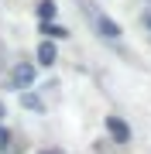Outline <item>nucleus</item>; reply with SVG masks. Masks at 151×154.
Segmentation results:
<instances>
[{
    "mask_svg": "<svg viewBox=\"0 0 151 154\" xmlns=\"http://www.w3.org/2000/svg\"><path fill=\"white\" fill-rule=\"evenodd\" d=\"M93 28H96V34L106 38V41H117V38H120V24H113L106 14H93Z\"/></svg>",
    "mask_w": 151,
    "mask_h": 154,
    "instance_id": "obj_1",
    "label": "nucleus"
},
{
    "mask_svg": "<svg viewBox=\"0 0 151 154\" xmlns=\"http://www.w3.org/2000/svg\"><path fill=\"white\" fill-rule=\"evenodd\" d=\"M31 82H34V65H28V62L14 65V72H11V86L24 89V86H31Z\"/></svg>",
    "mask_w": 151,
    "mask_h": 154,
    "instance_id": "obj_2",
    "label": "nucleus"
},
{
    "mask_svg": "<svg viewBox=\"0 0 151 154\" xmlns=\"http://www.w3.org/2000/svg\"><path fill=\"white\" fill-rule=\"evenodd\" d=\"M106 130H110V134H113V137H117L120 144H127V140H131V127L124 123L120 116H106Z\"/></svg>",
    "mask_w": 151,
    "mask_h": 154,
    "instance_id": "obj_3",
    "label": "nucleus"
},
{
    "mask_svg": "<svg viewBox=\"0 0 151 154\" xmlns=\"http://www.w3.org/2000/svg\"><path fill=\"white\" fill-rule=\"evenodd\" d=\"M38 62H41V65H52V62H55V45H52V41L38 45Z\"/></svg>",
    "mask_w": 151,
    "mask_h": 154,
    "instance_id": "obj_4",
    "label": "nucleus"
},
{
    "mask_svg": "<svg viewBox=\"0 0 151 154\" xmlns=\"http://www.w3.org/2000/svg\"><path fill=\"white\" fill-rule=\"evenodd\" d=\"M52 14H55V0H41L38 4V17L41 21H52Z\"/></svg>",
    "mask_w": 151,
    "mask_h": 154,
    "instance_id": "obj_5",
    "label": "nucleus"
},
{
    "mask_svg": "<svg viewBox=\"0 0 151 154\" xmlns=\"http://www.w3.org/2000/svg\"><path fill=\"white\" fill-rule=\"evenodd\" d=\"M41 34H52V38H65V28H55V24H48V21H41Z\"/></svg>",
    "mask_w": 151,
    "mask_h": 154,
    "instance_id": "obj_6",
    "label": "nucleus"
},
{
    "mask_svg": "<svg viewBox=\"0 0 151 154\" xmlns=\"http://www.w3.org/2000/svg\"><path fill=\"white\" fill-rule=\"evenodd\" d=\"M21 103L28 106V110H41V99H38V96H31V93H24V96H21Z\"/></svg>",
    "mask_w": 151,
    "mask_h": 154,
    "instance_id": "obj_7",
    "label": "nucleus"
},
{
    "mask_svg": "<svg viewBox=\"0 0 151 154\" xmlns=\"http://www.w3.org/2000/svg\"><path fill=\"white\" fill-rule=\"evenodd\" d=\"M7 147H11V134H7V130H4V127H0V154H4Z\"/></svg>",
    "mask_w": 151,
    "mask_h": 154,
    "instance_id": "obj_8",
    "label": "nucleus"
},
{
    "mask_svg": "<svg viewBox=\"0 0 151 154\" xmlns=\"http://www.w3.org/2000/svg\"><path fill=\"white\" fill-rule=\"evenodd\" d=\"M41 154H58V151H41Z\"/></svg>",
    "mask_w": 151,
    "mask_h": 154,
    "instance_id": "obj_9",
    "label": "nucleus"
},
{
    "mask_svg": "<svg viewBox=\"0 0 151 154\" xmlns=\"http://www.w3.org/2000/svg\"><path fill=\"white\" fill-rule=\"evenodd\" d=\"M0 116H4V103H0Z\"/></svg>",
    "mask_w": 151,
    "mask_h": 154,
    "instance_id": "obj_10",
    "label": "nucleus"
},
{
    "mask_svg": "<svg viewBox=\"0 0 151 154\" xmlns=\"http://www.w3.org/2000/svg\"><path fill=\"white\" fill-rule=\"evenodd\" d=\"M148 28H151V14H148Z\"/></svg>",
    "mask_w": 151,
    "mask_h": 154,
    "instance_id": "obj_11",
    "label": "nucleus"
}]
</instances>
